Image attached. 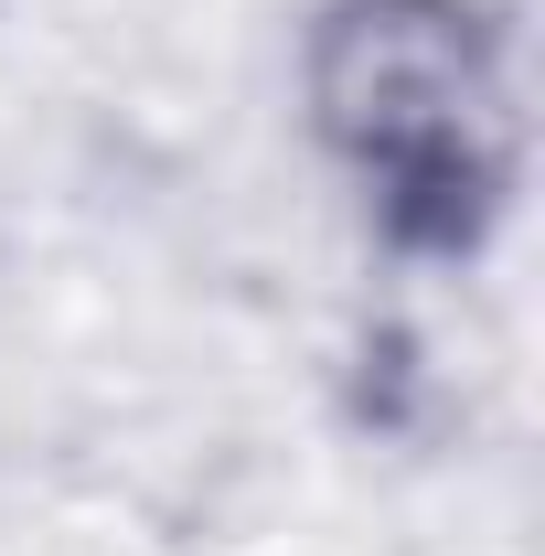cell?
<instances>
[{
    "instance_id": "1",
    "label": "cell",
    "mask_w": 545,
    "mask_h": 556,
    "mask_svg": "<svg viewBox=\"0 0 545 556\" xmlns=\"http://www.w3.org/2000/svg\"><path fill=\"white\" fill-rule=\"evenodd\" d=\"M289 129L364 257L471 278L535 193V54L514 0H300Z\"/></svg>"
}]
</instances>
